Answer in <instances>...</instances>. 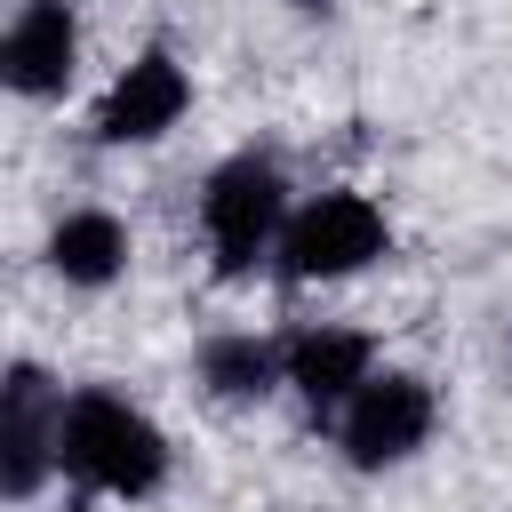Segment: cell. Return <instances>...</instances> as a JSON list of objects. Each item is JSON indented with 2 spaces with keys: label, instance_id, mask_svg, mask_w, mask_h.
I'll use <instances>...</instances> for the list:
<instances>
[{
  "label": "cell",
  "instance_id": "obj_1",
  "mask_svg": "<svg viewBox=\"0 0 512 512\" xmlns=\"http://www.w3.org/2000/svg\"><path fill=\"white\" fill-rule=\"evenodd\" d=\"M176 448L168 432L112 384H80L64 392V440H56V472L80 488V496H120V504H144L160 496Z\"/></svg>",
  "mask_w": 512,
  "mask_h": 512
},
{
  "label": "cell",
  "instance_id": "obj_2",
  "mask_svg": "<svg viewBox=\"0 0 512 512\" xmlns=\"http://www.w3.org/2000/svg\"><path fill=\"white\" fill-rule=\"evenodd\" d=\"M200 232H208V264L216 280H248L264 256H280L288 232V176L272 152H232L208 168L200 184Z\"/></svg>",
  "mask_w": 512,
  "mask_h": 512
},
{
  "label": "cell",
  "instance_id": "obj_3",
  "mask_svg": "<svg viewBox=\"0 0 512 512\" xmlns=\"http://www.w3.org/2000/svg\"><path fill=\"white\" fill-rule=\"evenodd\" d=\"M392 248V224L368 192H312L304 208H288V232H280V280H352L368 272L376 256Z\"/></svg>",
  "mask_w": 512,
  "mask_h": 512
},
{
  "label": "cell",
  "instance_id": "obj_4",
  "mask_svg": "<svg viewBox=\"0 0 512 512\" xmlns=\"http://www.w3.org/2000/svg\"><path fill=\"white\" fill-rule=\"evenodd\" d=\"M432 424H440L432 384H424L416 368H376V376L336 408V448H344L352 472H392V464H408V456L432 440Z\"/></svg>",
  "mask_w": 512,
  "mask_h": 512
},
{
  "label": "cell",
  "instance_id": "obj_5",
  "mask_svg": "<svg viewBox=\"0 0 512 512\" xmlns=\"http://www.w3.org/2000/svg\"><path fill=\"white\" fill-rule=\"evenodd\" d=\"M56 440H64V384L40 360H16L0 384V496L32 504L56 472Z\"/></svg>",
  "mask_w": 512,
  "mask_h": 512
},
{
  "label": "cell",
  "instance_id": "obj_6",
  "mask_svg": "<svg viewBox=\"0 0 512 512\" xmlns=\"http://www.w3.org/2000/svg\"><path fill=\"white\" fill-rule=\"evenodd\" d=\"M184 112H192V72L168 48H144L112 72V88L96 104V144H160Z\"/></svg>",
  "mask_w": 512,
  "mask_h": 512
},
{
  "label": "cell",
  "instance_id": "obj_7",
  "mask_svg": "<svg viewBox=\"0 0 512 512\" xmlns=\"http://www.w3.org/2000/svg\"><path fill=\"white\" fill-rule=\"evenodd\" d=\"M72 72H80V16H72V0H24L8 16V32H0V80L16 96L48 104V96L72 88Z\"/></svg>",
  "mask_w": 512,
  "mask_h": 512
},
{
  "label": "cell",
  "instance_id": "obj_8",
  "mask_svg": "<svg viewBox=\"0 0 512 512\" xmlns=\"http://www.w3.org/2000/svg\"><path fill=\"white\" fill-rule=\"evenodd\" d=\"M288 392L312 408V416H336L368 376H376V336H360V328H336V320H320V328H296L288 344Z\"/></svg>",
  "mask_w": 512,
  "mask_h": 512
},
{
  "label": "cell",
  "instance_id": "obj_9",
  "mask_svg": "<svg viewBox=\"0 0 512 512\" xmlns=\"http://www.w3.org/2000/svg\"><path fill=\"white\" fill-rule=\"evenodd\" d=\"M192 368H200L208 400H224V408H256L264 392L288 384V352H280L272 336H256V328H216V336H200Z\"/></svg>",
  "mask_w": 512,
  "mask_h": 512
},
{
  "label": "cell",
  "instance_id": "obj_10",
  "mask_svg": "<svg viewBox=\"0 0 512 512\" xmlns=\"http://www.w3.org/2000/svg\"><path fill=\"white\" fill-rule=\"evenodd\" d=\"M48 272L64 288H112L128 272V224L112 208H72L48 232Z\"/></svg>",
  "mask_w": 512,
  "mask_h": 512
},
{
  "label": "cell",
  "instance_id": "obj_11",
  "mask_svg": "<svg viewBox=\"0 0 512 512\" xmlns=\"http://www.w3.org/2000/svg\"><path fill=\"white\" fill-rule=\"evenodd\" d=\"M288 8H304V16H328V8H336V0H288Z\"/></svg>",
  "mask_w": 512,
  "mask_h": 512
}]
</instances>
